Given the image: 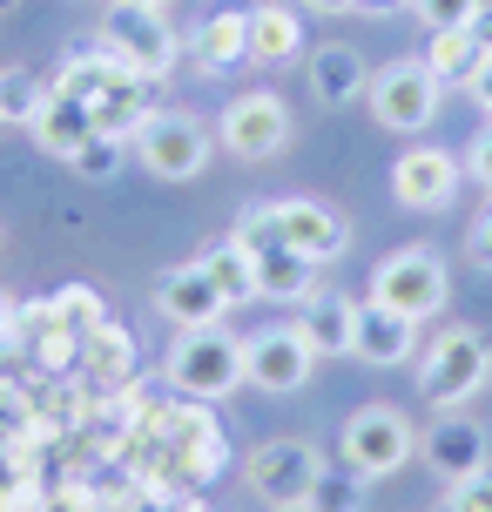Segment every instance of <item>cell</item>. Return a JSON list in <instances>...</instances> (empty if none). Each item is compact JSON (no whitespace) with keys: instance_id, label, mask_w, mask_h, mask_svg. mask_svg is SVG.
<instances>
[{"instance_id":"cell-23","label":"cell","mask_w":492,"mask_h":512,"mask_svg":"<svg viewBox=\"0 0 492 512\" xmlns=\"http://www.w3.org/2000/svg\"><path fill=\"white\" fill-rule=\"evenodd\" d=\"M196 263H203L209 283H216V290L230 297V310H236V304H257V297H263V283H257V256L243 250L236 236H230V243H209Z\"/></svg>"},{"instance_id":"cell-20","label":"cell","mask_w":492,"mask_h":512,"mask_svg":"<svg viewBox=\"0 0 492 512\" xmlns=\"http://www.w3.org/2000/svg\"><path fill=\"white\" fill-rule=\"evenodd\" d=\"M297 54H304V14L284 7V0H257V7H250V61L284 68Z\"/></svg>"},{"instance_id":"cell-5","label":"cell","mask_w":492,"mask_h":512,"mask_svg":"<svg viewBox=\"0 0 492 512\" xmlns=\"http://www.w3.org/2000/svg\"><path fill=\"white\" fill-rule=\"evenodd\" d=\"M337 445H344V465L358 479H391V472H405L418 459V432L398 405H358L344 418V438Z\"/></svg>"},{"instance_id":"cell-22","label":"cell","mask_w":492,"mask_h":512,"mask_svg":"<svg viewBox=\"0 0 492 512\" xmlns=\"http://www.w3.org/2000/svg\"><path fill=\"white\" fill-rule=\"evenodd\" d=\"M257 256V283H263V297H277V304H304L317 290V263L311 256H297L290 243H263Z\"/></svg>"},{"instance_id":"cell-33","label":"cell","mask_w":492,"mask_h":512,"mask_svg":"<svg viewBox=\"0 0 492 512\" xmlns=\"http://www.w3.org/2000/svg\"><path fill=\"white\" fill-rule=\"evenodd\" d=\"M466 88H472V102L486 108V122H492V54L479 61V68H472V81H466Z\"/></svg>"},{"instance_id":"cell-14","label":"cell","mask_w":492,"mask_h":512,"mask_svg":"<svg viewBox=\"0 0 492 512\" xmlns=\"http://www.w3.org/2000/svg\"><path fill=\"white\" fill-rule=\"evenodd\" d=\"M418 452H425V465L439 472L445 486H459V479H472V472H486V432H479V418H466V411H445L432 432L418 438Z\"/></svg>"},{"instance_id":"cell-40","label":"cell","mask_w":492,"mask_h":512,"mask_svg":"<svg viewBox=\"0 0 492 512\" xmlns=\"http://www.w3.org/2000/svg\"><path fill=\"white\" fill-rule=\"evenodd\" d=\"M0 128H7V115H0Z\"/></svg>"},{"instance_id":"cell-29","label":"cell","mask_w":492,"mask_h":512,"mask_svg":"<svg viewBox=\"0 0 492 512\" xmlns=\"http://www.w3.org/2000/svg\"><path fill=\"white\" fill-rule=\"evenodd\" d=\"M412 7H418V21L439 34V27H466L472 14L486 7V0H412Z\"/></svg>"},{"instance_id":"cell-11","label":"cell","mask_w":492,"mask_h":512,"mask_svg":"<svg viewBox=\"0 0 492 512\" xmlns=\"http://www.w3.org/2000/svg\"><path fill=\"white\" fill-rule=\"evenodd\" d=\"M459 182H466V162L445 149H405L398 162H391V196H398V209H412V216H439V209L459 203Z\"/></svg>"},{"instance_id":"cell-18","label":"cell","mask_w":492,"mask_h":512,"mask_svg":"<svg viewBox=\"0 0 492 512\" xmlns=\"http://www.w3.org/2000/svg\"><path fill=\"white\" fill-rule=\"evenodd\" d=\"M88 115H95V128H108V135L129 142L135 128L149 122V81L135 75V68H115V75L88 95Z\"/></svg>"},{"instance_id":"cell-30","label":"cell","mask_w":492,"mask_h":512,"mask_svg":"<svg viewBox=\"0 0 492 512\" xmlns=\"http://www.w3.org/2000/svg\"><path fill=\"white\" fill-rule=\"evenodd\" d=\"M445 512H492V465H486V472H472V479H459L452 499H445Z\"/></svg>"},{"instance_id":"cell-21","label":"cell","mask_w":492,"mask_h":512,"mask_svg":"<svg viewBox=\"0 0 492 512\" xmlns=\"http://www.w3.org/2000/svg\"><path fill=\"white\" fill-rule=\"evenodd\" d=\"M196 61H203V75H230L236 61H250V7L209 14L196 34Z\"/></svg>"},{"instance_id":"cell-31","label":"cell","mask_w":492,"mask_h":512,"mask_svg":"<svg viewBox=\"0 0 492 512\" xmlns=\"http://www.w3.org/2000/svg\"><path fill=\"white\" fill-rule=\"evenodd\" d=\"M459 162H466V182L492 189V122H486V128H479V135L466 142V155H459Z\"/></svg>"},{"instance_id":"cell-8","label":"cell","mask_w":492,"mask_h":512,"mask_svg":"<svg viewBox=\"0 0 492 512\" xmlns=\"http://www.w3.org/2000/svg\"><path fill=\"white\" fill-rule=\"evenodd\" d=\"M290 102L284 95H270V88H250V95H236L223 115H216V142L236 155V162H277L290 149Z\"/></svg>"},{"instance_id":"cell-25","label":"cell","mask_w":492,"mask_h":512,"mask_svg":"<svg viewBox=\"0 0 492 512\" xmlns=\"http://www.w3.org/2000/svg\"><path fill=\"white\" fill-rule=\"evenodd\" d=\"M479 61H486V54H479V41H472V21L466 27H439L432 48H425V68H432L439 81H472Z\"/></svg>"},{"instance_id":"cell-26","label":"cell","mask_w":492,"mask_h":512,"mask_svg":"<svg viewBox=\"0 0 492 512\" xmlns=\"http://www.w3.org/2000/svg\"><path fill=\"white\" fill-rule=\"evenodd\" d=\"M48 88L54 81L27 75V68H7V75H0V115H7V122H34L41 102H48Z\"/></svg>"},{"instance_id":"cell-15","label":"cell","mask_w":492,"mask_h":512,"mask_svg":"<svg viewBox=\"0 0 492 512\" xmlns=\"http://www.w3.org/2000/svg\"><path fill=\"white\" fill-rule=\"evenodd\" d=\"M412 351H418V324H412V317H398L391 304L364 297V304H358V351H351V358L391 371V364H412Z\"/></svg>"},{"instance_id":"cell-6","label":"cell","mask_w":492,"mask_h":512,"mask_svg":"<svg viewBox=\"0 0 492 512\" xmlns=\"http://www.w3.org/2000/svg\"><path fill=\"white\" fill-rule=\"evenodd\" d=\"M324 479H331V465H324V452H317L311 438H263L243 459V486L257 492V499H270V506L317 499Z\"/></svg>"},{"instance_id":"cell-27","label":"cell","mask_w":492,"mask_h":512,"mask_svg":"<svg viewBox=\"0 0 492 512\" xmlns=\"http://www.w3.org/2000/svg\"><path fill=\"white\" fill-rule=\"evenodd\" d=\"M122 155H129V142H122V135H108V128H95V135L68 155V169H75V176H88V182H108L115 169H122Z\"/></svg>"},{"instance_id":"cell-19","label":"cell","mask_w":492,"mask_h":512,"mask_svg":"<svg viewBox=\"0 0 492 512\" xmlns=\"http://www.w3.org/2000/svg\"><path fill=\"white\" fill-rule=\"evenodd\" d=\"M27 135H34L48 155H61V162H68V155H75L81 142L95 135V115H88V102H81V95H68V88H48V102H41V115L27 122Z\"/></svg>"},{"instance_id":"cell-35","label":"cell","mask_w":492,"mask_h":512,"mask_svg":"<svg viewBox=\"0 0 492 512\" xmlns=\"http://www.w3.org/2000/svg\"><path fill=\"white\" fill-rule=\"evenodd\" d=\"M398 0H351V14H391Z\"/></svg>"},{"instance_id":"cell-24","label":"cell","mask_w":492,"mask_h":512,"mask_svg":"<svg viewBox=\"0 0 492 512\" xmlns=\"http://www.w3.org/2000/svg\"><path fill=\"white\" fill-rule=\"evenodd\" d=\"M81 364H88V378L102 384V391H115V384L135 378V337L122 324H102V331L81 337Z\"/></svg>"},{"instance_id":"cell-37","label":"cell","mask_w":492,"mask_h":512,"mask_svg":"<svg viewBox=\"0 0 492 512\" xmlns=\"http://www.w3.org/2000/svg\"><path fill=\"white\" fill-rule=\"evenodd\" d=\"M14 337V310H7V297H0V344Z\"/></svg>"},{"instance_id":"cell-36","label":"cell","mask_w":492,"mask_h":512,"mask_svg":"<svg viewBox=\"0 0 492 512\" xmlns=\"http://www.w3.org/2000/svg\"><path fill=\"white\" fill-rule=\"evenodd\" d=\"M304 7H317V14H351V0H304Z\"/></svg>"},{"instance_id":"cell-39","label":"cell","mask_w":492,"mask_h":512,"mask_svg":"<svg viewBox=\"0 0 492 512\" xmlns=\"http://www.w3.org/2000/svg\"><path fill=\"white\" fill-rule=\"evenodd\" d=\"M122 7H169V0H122Z\"/></svg>"},{"instance_id":"cell-1","label":"cell","mask_w":492,"mask_h":512,"mask_svg":"<svg viewBox=\"0 0 492 512\" xmlns=\"http://www.w3.org/2000/svg\"><path fill=\"white\" fill-rule=\"evenodd\" d=\"M169 384H176L189 405H216V398L243 391V337L223 331V324L182 331L176 351H169Z\"/></svg>"},{"instance_id":"cell-32","label":"cell","mask_w":492,"mask_h":512,"mask_svg":"<svg viewBox=\"0 0 492 512\" xmlns=\"http://www.w3.org/2000/svg\"><path fill=\"white\" fill-rule=\"evenodd\" d=\"M466 256L479 263V270H492V209H486V216H479V223L466 230Z\"/></svg>"},{"instance_id":"cell-28","label":"cell","mask_w":492,"mask_h":512,"mask_svg":"<svg viewBox=\"0 0 492 512\" xmlns=\"http://www.w3.org/2000/svg\"><path fill=\"white\" fill-rule=\"evenodd\" d=\"M54 324L75 331V337H88V331H102V324H108V310H102L95 290H61V297H54Z\"/></svg>"},{"instance_id":"cell-16","label":"cell","mask_w":492,"mask_h":512,"mask_svg":"<svg viewBox=\"0 0 492 512\" xmlns=\"http://www.w3.org/2000/svg\"><path fill=\"white\" fill-rule=\"evenodd\" d=\"M304 337L317 358H351L358 351V304L344 290H311L304 297Z\"/></svg>"},{"instance_id":"cell-2","label":"cell","mask_w":492,"mask_h":512,"mask_svg":"<svg viewBox=\"0 0 492 512\" xmlns=\"http://www.w3.org/2000/svg\"><path fill=\"white\" fill-rule=\"evenodd\" d=\"M486 384H492V344L472 331V324H452V331L432 337V351H425V364H418L425 405L459 411V405H472Z\"/></svg>"},{"instance_id":"cell-13","label":"cell","mask_w":492,"mask_h":512,"mask_svg":"<svg viewBox=\"0 0 492 512\" xmlns=\"http://www.w3.org/2000/svg\"><path fill=\"white\" fill-rule=\"evenodd\" d=\"M156 310L176 331H203V324H223V317H230V297L209 283L203 263H176V270L156 277Z\"/></svg>"},{"instance_id":"cell-10","label":"cell","mask_w":492,"mask_h":512,"mask_svg":"<svg viewBox=\"0 0 492 512\" xmlns=\"http://www.w3.org/2000/svg\"><path fill=\"white\" fill-rule=\"evenodd\" d=\"M102 48L122 54L142 81H162L176 68V27L162 21V7H108L102 14Z\"/></svg>"},{"instance_id":"cell-17","label":"cell","mask_w":492,"mask_h":512,"mask_svg":"<svg viewBox=\"0 0 492 512\" xmlns=\"http://www.w3.org/2000/svg\"><path fill=\"white\" fill-rule=\"evenodd\" d=\"M371 88V68H364V54L351 41H331V48L311 54V95L317 108H351Z\"/></svg>"},{"instance_id":"cell-9","label":"cell","mask_w":492,"mask_h":512,"mask_svg":"<svg viewBox=\"0 0 492 512\" xmlns=\"http://www.w3.org/2000/svg\"><path fill=\"white\" fill-rule=\"evenodd\" d=\"M317 371V351L304 324H270V331L243 337V384H257L263 398H290V391H304Z\"/></svg>"},{"instance_id":"cell-7","label":"cell","mask_w":492,"mask_h":512,"mask_svg":"<svg viewBox=\"0 0 492 512\" xmlns=\"http://www.w3.org/2000/svg\"><path fill=\"white\" fill-rule=\"evenodd\" d=\"M371 297H378V304H391L398 317L425 324V317H439V310H445V297H452V277H445L439 250L412 243V250H391L385 263H378V277H371Z\"/></svg>"},{"instance_id":"cell-34","label":"cell","mask_w":492,"mask_h":512,"mask_svg":"<svg viewBox=\"0 0 492 512\" xmlns=\"http://www.w3.org/2000/svg\"><path fill=\"white\" fill-rule=\"evenodd\" d=\"M472 41H479V54H492V7L472 14Z\"/></svg>"},{"instance_id":"cell-4","label":"cell","mask_w":492,"mask_h":512,"mask_svg":"<svg viewBox=\"0 0 492 512\" xmlns=\"http://www.w3.org/2000/svg\"><path fill=\"white\" fill-rule=\"evenodd\" d=\"M129 149L156 182H189L209 169V128L189 108H149V122L129 135Z\"/></svg>"},{"instance_id":"cell-12","label":"cell","mask_w":492,"mask_h":512,"mask_svg":"<svg viewBox=\"0 0 492 512\" xmlns=\"http://www.w3.org/2000/svg\"><path fill=\"white\" fill-rule=\"evenodd\" d=\"M270 223L284 236L297 256H311V263H337V256L351 250V223H344V209L317 203V196H284V203H270Z\"/></svg>"},{"instance_id":"cell-3","label":"cell","mask_w":492,"mask_h":512,"mask_svg":"<svg viewBox=\"0 0 492 512\" xmlns=\"http://www.w3.org/2000/svg\"><path fill=\"white\" fill-rule=\"evenodd\" d=\"M371 122L391 128V135H418V128L439 122V102H445V81L425 68V54H398L371 75Z\"/></svg>"},{"instance_id":"cell-38","label":"cell","mask_w":492,"mask_h":512,"mask_svg":"<svg viewBox=\"0 0 492 512\" xmlns=\"http://www.w3.org/2000/svg\"><path fill=\"white\" fill-rule=\"evenodd\" d=\"M270 512H324L317 499H290V506H270Z\"/></svg>"}]
</instances>
